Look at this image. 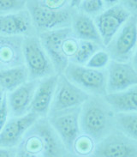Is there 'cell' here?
Wrapping results in <instances>:
<instances>
[{
    "label": "cell",
    "mask_w": 137,
    "mask_h": 157,
    "mask_svg": "<svg viewBox=\"0 0 137 157\" xmlns=\"http://www.w3.org/2000/svg\"><path fill=\"white\" fill-rule=\"evenodd\" d=\"M26 10L34 29L39 33L70 27L73 16L76 12L69 6L62 9L50 8L40 0H27Z\"/></svg>",
    "instance_id": "1"
},
{
    "label": "cell",
    "mask_w": 137,
    "mask_h": 157,
    "mask_svg": "<svg viewBox=\"0 0 137 157\" xmlns=\"http://www.w3.org/2000/svg\"><path fill=\"white\" fill-rule=\"evenodd\" d=\"M111 121V111L106 102L89 97L81 106L80 126L86 135L94 139L101 138Z\"/></svg>",
    "instance_id": "2"
},
{
    "label": "cell",
    "mask_w": 137,
    "mask_h": 157,
    "mask_svg": "<svg viewBox=\"0 0 137 157\" xmlns=\"http://www.w3.org/2000/svg\"><path fill=\"white\" fill-rule=\"evenodd\" d=\"M22 54L29 80H40L53 75L55 71L38 35H28L22 41Z\"/></svg>",
    "instance_id": "3"
},
{
    "label": "cell",
    "mask_w": 137,
    "mask_h": 157,
    "mask_svg": "<svg viewBox=\"0 0 137 157\" xmlns=\"http://www.w3.org/2000/svg\"><path fill=\"white\" fill-rule=\"evenodd\" d=\"M64 72L68 81L87 93L96 96H104L107 94L106 73L100 70L68 62Z\"/></svg>",
    "instance_id": "4"
},
{
    "label": "cell",
    "mask_w": 137,
    "mask_h": 157,
    "mask_svg": "<svg viewBox=\"0 0 137 157\" xmlns=\"http://www.w3.org/2000/svg\"><path fill=\"white\" fill-rule=\"evenodd\" d=\"M136 39L137 19L136 16L132 15L107 46L111 59L118 62H127L135 50Z\"/></svg>",
    "instance_id": "5"
},
{
    "label": "cell",
    "mask_w": 137,
    "mask_h": 157,
    "mask_svg": "<svg viewBox=\"0 0 137 157\" xmlns=\"http://www.w3.org/2000/svg\"><path fill=\"white\" fill-rule=\"evenodd\" d=\"M89 97L88 93L72 83L64 75H58L50 111L56 113L80 107Z\"/></svg>",
    "instance_id": "6"
},
{
    "label": "cell",
    "mask_w": 137,
    "mask_h": 157,
    "mask_svg": "<svg viewBox=\"0 0 137 157\" xmlns=\"http://www.w3.org/2000/svg\"><path fill=\"white\" fill-rule=\"evenodd\" d=\"M73 34L70 27L40 32L38 37L54 70L58 73L64 72L68 64V59L63 51V43Z\"/></svg>",
    "instance_id": "7"
},
{
    "label": "cell",
    "mask_w": 137,
    "mask_h": 157,
    "mask_svg": "<svg viewBox=\"0 0 137 157\" xmlns=\"http://www.w3.org/2000/svg\"><path fill=\"white\" fill-rule=\"evenodd\" d=\"M132 16L120 4L106 8L94 20L100 35L102 45L107 47L116 34Z\"/></svg>",
    "instance_id": "8"
},
{
    "label": "cell",
    "mask_w": 137,
    "mask_h": 157,
    "mask_svg": "<svg viewBox=\"0 0 137 157\" xmlns=\"http://www.w3.org/2000/svg\"><path fill=\"white\" fill-rule=\"evenodd\" d=\"M80 107L53 113L50 124L59 136L63 144L72 149L80 134Z\"/></svg>",
    "instance_id": "9"
},
{
    "label": "cell",
    "mask_w": 137,
    "mask_h": 157,
    "mask_svg": "<svg viewBox=\"0 0 137 157\" xmlns=\"http://www.w3.org/2000/svg\"><path fill=\"white\" fill-rule=\"evenodd\" d=\"M135 142L123 133H112L96 145L94 157H137Z\"/></svg>",
    "instance_id": "10"
},
{
    "label": "cell",
    "mask_w": 137,
    "mask_h": 157,
    "mask_svg": "<svg viewBox=\"0 0 137 157\" xmlns=\"http://www.w3.org/2000/svg\"><path fill=\"white\" fill-rule=\"evenodd\" d=\"M137 84V72L135 65L128 62L110 61L106 73L107 93L119 92Z\"/></svg>",
    "instance_id": "11"
},
{
    "label": "cell",
    "mask_w": 137,
    "mask_h": 157,
    "mask_svg": "<svg viewBox=\"0 0 137 157\" xmlns=\"http://www.w3.org/2000/svg\"><path fill=\"white\" fill-rule=\"evenodd\" d=\"M39 119L38 115L28 112V113L14 117L6 122L0 132V148H13L21 142L26 132Z\"/></svg>",
    "instance_id": "12"
},
{
    "label": "cell",
    "mask_w": 137,
    "mask_h": 157,
    "mask_svg": "<svg viewBox=\"0 0 137 157\" xmlns=\"http://www.w3.org/2000/svg\"><path fill=\"white\" fill-rule=\"evenodd\" d=\"M33 22L27 10L0 15V35L4 37L28 36L35 34Z\"/></svg>",
    "instance_id": "13"
},
{
    "label": "cell",
    "mask_w": 137,
    "mask_h": 157,
    "mask_svg": "<svg viewBox=\"0 0 137 157\" xmlns=\"http://www.w3.org/2000/svg\"><path fill=\"white\" fill-rule=\"evenodd\" d=\"M39 82V80L26 81L25 82L10 91L7 96L9 113H10L14 117H20L29 112Z\"/></svg>",
    "instance_id": "14"
},
{
    "label": "cell",
    "mask_w": 137,
    "mask_h": 157,
    "mask_svg": "<svg viewBox=\"0 0 137 157\" xmlns=\"http://www.w3.org/2000/svg\"><path fill=\"white\" fill-rule=\"evenodd\" d=\"M58 75H51L39 80L35 89L29 112L40 117L48 114L55 93Z\"/></svg>",
    "instance_id": "15"
},
{
    "label": "cell",
    "mask_w": 137,
    "mask_h": 157,
    "mask_svg": "<svg viewBox=\"0 0 137 157\" xmlns=\"http://www.w3.org/2000/svg\"><path fill=\"white\" fill-rule=\"evenodd\" d=\"M34 125L43 157H63L62 142L51 124L46 121H37Z\"/></svg>",
    "instance_id": "16"
},
{
    "label": "cell",
    "mask_w": 137,
    "mask_h": 157,
    "mask_svg": "<svg viewBox=\"0 0 137 157\" xmlns=\"http://www.w3.org/2000/svg\"><path fill=\"white\" fill-rule=\"evenodd\" d=\"M70 28L72 29L73 35L78 40L102 45L100 35L92 17L81 11L76 12L73 16Z\"/></svg>",
    "instance_id": "17"
},
{
    "label": "cell",
    "mask_w": 137,
    "mask_h": 157,
    "mask_svg": "<svg viewBox=\"0 0 137 157\" xmlns=\"http://www.w3.org/2000/svg\"><path fill=\"white\" fill-rule=\"evenodd\" d=\"M104 100L108 106L113 111L119 113H136L137 89L134 86L130 89L119 92L107 93Z\"/></svg>",
    "instance_id": "18"
},
{
    "label": "cell",
    "mask_w": 137,
    "mask_h": 157,
    "mask_svg": "<svg viewBox=\"0 0 137 157\" xmlns=\"http://www.w3.org/2000/svg\"><path fill=\"white\" fill-rule=\"evenodd\" d=\"M27 79L28 72L25 66L18 65L0 70V87L6 91H12Z\"/></svg>",
    "instance_id": "19"
},
{
    "label": "cell",
    "mask_w": 137,
    "mask_h": 157,
    "mask_svg": "<svg viewBox=\"0 0 137 157\" xmlns=\"http://www.w3.org/2000/svg\"><path fill=\"white\" fill-rule=\"evenodd\" d=\"M117 125L121 132L132 140L137 139V114L136 113H119L115 117Z\"/></svg>",
    "instance_id": "20"
},
{
    "label": "cell",
    "mask_w": 137,
    "mask_h": 157,
    "mask_svg": "<svg viewBox=\"0 0 137 157\" xmlns=\"http://www.w3.org/2000/svg\"><path fill=\"white\" fill-rule=\"evenodd\" d=\"M99 48V45L92 41L79 40L78 47L75 54L71 58V62L76 64L83 65L86 64L92 55Z\"/></svg>",
    "instance_id": "21"
},
{
    "label": "cell",
    "mask_w": 137,
    "mask_h": 157,
    "mask_svg": "<svg viewBox=\"0 0 137 157\" xmlns=\"http://www.w3.org/2000/svg\"><path fill=\"white\" fill-rule=\"evenodd\" d=\"M78 9L81 12L94 17L102 12L106 6L103 0H81Z\"/></svg>",
    "instance_id": "22"
},
{
    "label": "cell",
    "mask_w": 137,
    "mask_h": 157,
    "mask_svg": "<svg viewBox=\"0 0 137 157\" xmlns=\"http://www.w3.org/2000/svg\"><path fill=\"white\" fill-rule=\"evenodd\" d=\"M111 61V57L108 52L104 50H98L94 52L88 61L86 63V66L88 68L101 70L109 64Z\"/></svg>",
    "instance_id": "23"
},
{
    "label": "cell",
    "mask_w": 137,
    "mask_h": 157,
    "mask_svg": "<svg viewBox=\"0 0 137 157\" xmlns=\"http://www.w3.org/2000/svg\"><path fill=\"white\" fill-rule=\"evenodd\" d=\"M26 3L27 0H0V15L25 10Z\"/></svg>",
    "instance_id": "24"
},
{
    "label": "cell",
    "mask_w": 137,
    "mask_h": 157,
    "mask_svg": "<svg viewBox=\"0 0 137 157\" xmlns=\"http://www.w3.org/2000/svg\"><path fill=\"white\" fill-rule=\"evenodd\" d=\"M74 147H76L78 153L81 154V155H86L90 151V149L92 148V145H91V143L87 138H82L81 140L76 141Z\"/></svg>",
    "instance_id": "25"
},
{
    "label": "cell",
    "mask_w": 137,
    "mask_h": 157,
    "mask_svg": "<svg viewBox=\"0 0 137 157\" xmlns=\"http://www.w3.org/2000/svg\"><path fill=\"white\" fill-rule=\"evenodd\" d=\"M9 107L7 104V94H5L2 105L0 106V132L8 120Z\"/></svg>",
    "instance_id": "26"
},
{
    "label": "cell",
    "mask_w": 137,
    "mask_h": 157,
    "mask_svg": "<svg viewBox=\"0 0 137 157\" xmlns=\"http://www.w3.org/2000/svg\"><path fill=\"white\" fill-rule=\"evenodd\" d=\"M133 16H136L137 0H121L119 3Z\"/></svg>",
    "instance_id": "27"
},
{
    "label": "cell",
    "mask_w": 137,
    "mask_h": 157,
    "mask_svg": "<svg viewBox=\"0 0 137 157\" xmlns=\"http://www.w3.org/2000/svg\"><path fill=\"white\" fill-rule=\"evenodd\" d=\"M17 157H38L37 155L34 153H32L30 151H28L27 149H21L18 154H17Z\"/></svg>",
    "instance_id": "28"
},
{
    "label": "cell",
    "mask_w": 137,
    "mask_h": 157,
    "mask_svg": "<svg viewBox=\"0 0 137 157\" xmlns=\"http://www.w3.org/2000/svg\"><path fill=\"white\" fill-rule=\"evenodd\" d=\"M0 157H13V155L8 149L0 148Z\"/></svg>",
    "instance_id": "29"
},
{
    "label": "cell",
    "mask_w": 137,
    "mask_h": 157,
    "mask_svg": "<svg viewBox=\"0 0 137 157\" xmlns=\"http://www.w3.org/2000/svg\"><path fill=\"white\" fill-rule=\"evenodd\" d=\"M81 0H69L68 2V6L70 8L75 9V10H77L80 6V4H81Z\"/></svg>",
    "instance_id": "30"
},
{
    "label": "cell",
    "mask_w": 137,
    "mask_h": 157,
    "mask_svg": "<svg viewBox=\"0 0 137 157\" xmlns=\"http://www.w3.org/2000/svg\"><path fill=\"white\" fill-rule=\"evenodd\" d=\"M103 1H104V4H105L106 8H108V7L113 6L115 4H118L121 0H103Z\"/></svg>",
    "instance_id": "31"
},
{
    "label": "cell",
    "mask_w": 137,
    "mask_h": 157,
    "mask_svg": "<svg viewBox=\"0 0 137 157\" xmlns=\"http://www.w3.org/2000/svg\"><path fill=\"white\" fill-rule=\"evenodd\" d=\"M5 94H4V89L0 87V106H1V105H2V103H3V101H4Z\"/></svg>",
    "instance_id": "32"
},
{
    "label": "cell",
    "mask_w": 137,
    "mask_h": 157,
    "mask_svg": "<svg viewBox=\"0 0 137 157\" xmlns=\"http://www.w3.org/2000/svg\"><path fill=\"white\" fill-rule=\"evenodd\" d=\"M40 1H41V2H42V3H44V4H45V3H46V2L47 0H40Z\"/></svg>",
    "instance_id": "33"
}]
</instances>
